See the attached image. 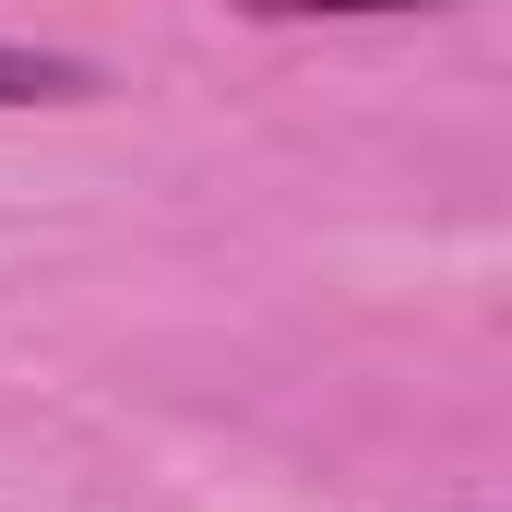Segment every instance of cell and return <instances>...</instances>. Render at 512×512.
<instances>
[{"instance_id": "1", "label": "cell", "mask_w": 512, "mask_h": 512, "mask_svg": "<svg viewBox=\"0 0 512 512\" xmlns=\"http://www.w3.org/2000/svg\"><path fill=\"white\" fill-rule=\"evenodd\" d=\"M60 96H96V72L48 48H0V108H60Z\"/></svg>"}, {"instance_id": "2", "label": "cell", "mask_w": 512, "mask_h": 512, "mask_svg": "<svg viewBox=\"0 0 512 512\" xmlns=\"http://www.w3.org/2000/svg\"><path fill=\"white\" fill-rule=\"evenodd\" d=\"M274 24H310V12H441V0H251Z\"/></svg>"}]
</instances>
